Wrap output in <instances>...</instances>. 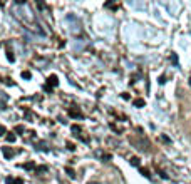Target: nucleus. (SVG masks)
<instances>
[{
	"instance_id": "obj_4",
	"label": "nucleus",
	"mask_w": 191,
	"mask_h": 184,
	"mask_svg": "<svg viewBox=\"0 0 191 184\" xmlns=\"http://www.w3.org/2000/svg\"><path fill=\"white\" fill-rule=\"evenodd\" d=\"M144 104H146L144 99H134V101H133V105H134V107H144Z\"/></svg>"
},
{
	"instance_id": "obj_24",
	"label": "nucleus",
	"mask_w": 191,
	"mask_h": 184,
	"mask_svg": "<svg viewBox=\"0 0 191 184\" xmlns=\"http://www.w3.org/2000/svg\"><path fill=\"white\" fill-rule=\"evenodd\" d=\"M87 184H101V182H97V181H92V182H87Z\"/></svg>"
},
{
	"instance_id": "obj_25",
	"label": "nucleus",
	"mask_w": 191,
	"mask_h": 184,
	"mask_svg": "<svg viewBox=\"0 0 191 184\" xmlns=\"http://www.w3.org/2000/svg\"><path fill=\"white\" fill-rule=\"evenodd\" d=\"M188 84H189V87H191V77H189V79H188Z\"/></svg>"
},
{
	"instance_id": "obj_7",
	"label": "nucleus",
	"mask_w": 191,
	"mask_h": 184,
	"mask_svg": "<svg viewBox=\"0 0 191 184\" xmlns=\"http://www.w3.org/2000/svg\"><path fill=\"white\" fill-rule=\"evenodd\" d=\"M65 173L69 174V177H72V179L76 177V171H74L72 167H65Z\"/></svg>"
},
{
	"instance_id": "obj_16",
	"label": "nucleus",
	"mask_w": 191,
	"mask_h": 184,
	"mask_svg": "<svg viewBox=\"0 0 191 184\" xmlns=\"http://www.w3.org/2000/svg\"><path fill=\"white\" fill-rule=\"evenodd\" d=\"M5 132H7V129L4 126H0V136H5Z\"/></svg>"
},
{
	"instance_id": "obj_22",
	"label": "nucleus",
	"mask_w": 191,
	"mask_h": 184,
	"mask_svg": "<svg viewBox=\"0 0 191 184\" xmlns=\"http://www.w3.org/2000/svg\"><path fill=\"white\" fill-rule=\"evenodd\" d=\"M14 184H24V181L22 179H14Z\"/></svg>"
},
{
	"instance_id": "obj_20",
	"label": "nucleus",
	"mask_w": 191,
	"mask_h": 184,
	"mask_svg": "<svg viewBox=\"0 0 191 184\" xmlns=\"http://www.w3.org/2000/svg\"><path fill=\"white\" fill-rule=\"evenodd\" d=\"M72 131L74 132H81V127L79 126H72Z\"/></svg>"
},
{
	"instance_id": "obj_18",
	"label": "nucleus",
	"mask_w": 191,
	"mask_h": 184,
	"mask_svg": "<svg viewBox=\"0 0 191 184\" xmlns=\"http://www.w3.org/2000/svg\"><path fill=\"white\" fill-rule=\"evenodd\" d=\"M7 59L10 62H14V55H12V52H7Z\"/></svg>"
},
{
	"instance_id": "obj_1",
	"label": "nucleus",
	"mask_w": 191,
	"mask_h": 184,
	"mask_svg": "<svg viewBox=\"0 0 191 184\" xmlns=\"http://www.w3.org/2000/svg\"><path fill=\"white\" fill-rule=\"evenodd\" d=\"M2 152H4V156L7 159H10V157H14V156H15L14 149H10V147H2Z\"/></svg>"
},
{
	"instance_id": "obj_15",
	"label": "nucleus",
	"mask_w": 191,
	"mask_h": 184,
	"mask_svg": "<svg viewBox=\"0 0 191 184\" xmlns=\"http://www.w3.org/2000/svg\"><path fill=\"white\" fill-rule=\"evenodd\" d=\"M158 82H159V84H161V86H163V84L166 82V76H161V77H159V79H158Z\"/></svg>"
},
{
	"instance_id": "obj_8",
	"label": "nucleus",
	"mask_w": 191,
	"mask_h": 184,
	"mask_svg": "<svg viewBox=\"0 0 191 184\" xmlns=\"http://www.w3.org/2000/svg\"><path fill=\"white\" fill-rule=\"evenodd\" d=\"M5 139H7V142H15V134H7V136H5Z\"/></svg>"
},
{
	"instance_id": "obj_13",
	"label": "nucleus",
	"mask_w": 191,
	"mask_h": 184,
	"mask_svg": "<svg viewBox=\"0 0 191 184\" xmlns=\"http://www.w3.org/2000/svg\"><path fill=\"white\" fill-rule=\"evenodd\" d=\"M161 141H163V142H166V144H170V142H171V139H170L168 136H161Z\"/></svg>"
},
{
	"instance_id": "obj_2",
	"label": "nucleus",
	"mask_w": 191,
	"mask_h": 184,
	"mask_svg": "<svg viewBox=\"0 0 191 184\" xmlns=\"http://www.w3.org/2000/svg\"><path fill=\"white\" fill-rule=\"evenodd\" d=\"M69 116L71 117H74V119H77V117H82V112L79 111V109H71V111H69Z\"/></svg>"
},
{
	"instance_id": "obj_3",
	"label": "nucleus",
	"mask_w": 191,
	"mask_h": 184,
	"mask_svg": "<svg viewBox=\"0 0 191 184\" xmlns=\"http://www.w3.org/2000/svg\"><path fill=\"white\" fill-rule=\"evenodd\" d=\"M47 84H49V86H52V87H55L59 84L57 76H49V77H47Z\"/></svg>"
},
{
	"instance_id": "obj_19",
	"label": "nucleus",
	"mask_w": 191,
	"mask_h": 184,
	"mask_svg": "<svg viewBox=\"0 0 191 184\" xmlns=\"http://www.w3.org/2000/svg\"><path fill=\"white\" fill-rule=\"evenodd\" d=\"M171 62H173V64H178V57H176V55H171Z\"/></svg>"
},
{
	"instance_id": "obj_23",
	"label": "nucleus",
	"mask_w": 191,
	"mask_h": 184,
	"mask_svg": "<svg viewBox=\"0 0 191 184\" xmlns=\"http://www.w3.org/2000/svg\"><path fill=\"white\" fill-rule=\"evenodd\" d=\"M159 174H161V177H163V179H168V174H166V173H163V171H161Z\"/></svg>"
},
{
	"instance_id": "obj_10",
	"label": "nucleus",
	"mask_w": 191,
	"mask_h": 184,
	"mask_svg": "<svg viewBox=\"0 0 191 184\" xmlns=\"http://www.w3.org/2000/svg\"><path fill=\"white\" fill-rule=\"evenodd\" d=\"M22 77H24V79H30V77H32V74H30L29 70H24V72H22Z\"/></svg>"
},
{
	"instance_id": "obj_14",
	"label": "nucleus",
	"mask_w": 191,
	"mask_h": 184,
	"mask_svg": "<svg viewBox=\"0 0 191 184\" xmlns=\"http://www.w3.org/2000/svg\"><path fill=\"white\" fill-rule=\"evenodd\" d=\"M15 132L22 134V132H24V126H15Z\"/></svg>"
},
{
	"instance_id": "obj_6",
	"label": "nucleus",
	"mask_w": 191,
	"mask_h": 184,
	"mask_svg": "<svg viewBox=\"0 0 191 184\" xmlns=\"http://www.w3.org/2000/svg\"><path fill=\"white\" fill-rule=\"evenodd\" d=\"M131 166H139V157H136V156H133V157L129 159Z\"/></svg>"
},
{
	"instance_id": "obj_9",
	"label": "nucleus",
	"mask_w": 191,
	"mask_h": 184,
	"mask_svg": "<svg viewBox=\"0 0 191 184\" xmlns=\"http://www.w3.org/2000/svg\"><path fill=\"white\" fill-rule=\"evenodd\" d=\"M35 173H47V166H39L35 169Z\"/></svg>"
},
{
	"instance_id": "obj_11",
	"label": "nucleus",
	"mask_w": 191,
	"mask_h": 184,
	"mask_svg": "<svg viewBox=\"0 0 191 184\" xmlns=\"http://www.w3.org/2000/svg\"><path fill=\"white\" fill-rule=\"evenodd\" d=\"M141 174H143V176H146V177H149V176H151V174H149V171L148 169H144V167H141Z\"/></svg>"
},
{
	"instance_id": "obj_21",
	"label": "nucleus",
	"mask_w": 191,
	"mask_h": 184,
	"mask_svg": "<svg viewBox=\"0 0 191 184\" xmlns=\"http://www.w3.org/2000/svg\"><path fill=\"white\" fill-rule=\"evenodd\" d=\"M5 182H7V184H14V179H12V177H7V179H5Z\"/></svg>"
},
{
	"instance_id": "obj_17",
	"label": "nucleus",
	"mask_w": 191,
	"mask_h": 184,
	"mask_svg": "<svg viewBox=\"0 0 191 184\" xmlns=\"http://www.w3.org/2000/svg\"><path fill=\"white\" fill-rule=\"evenodd\" d=\"M111 157H112L111 154H102V161H104V159H106V161H109V159H111Z\"/></svg>"
},
{
	"instance_id": "obj_12",
	"label": "nucleus",
	"mask_w": 191,
	"mask_h": 184,
	"mask_svg": "<svg viewBox=\"0 0 191 184\" xmlns=\"http://www.w3.org/2000/svg\"><path fill=\"white\" fill-rule=\"evenodd\" d=\"M67 149L69 151H76V144L74 142H67Z\"/></svg>"
},
{
	"instance_id": "obj_5",
	"label": "nucleus",
	"mask_w": 191,
	"mask_h": 184,
	"mask_svg": "<svg viewBox=\"0 0 191 184\" xmlns=\"http://www.w3.org/2000/svg\"><path fill=\"white\" fill-rule=\"evenodd\" d=\"M24 169H27V171L37 169V167H35V163H34V161H29V163H25V164H24Z\"/></svg>"
}]
</instances>
